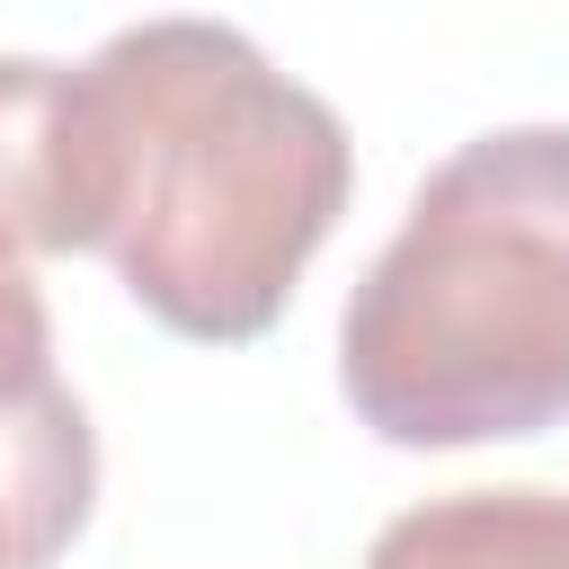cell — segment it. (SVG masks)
Listing matches in <instances>:
<instances>
[{
  "label": "cell",
  "mask_w": 569,
  "mask_h": 569,
  "mask_svg": "<svg viewBox=\"0 0 569 569\" xmlns=\"http://www.w3.org/2000/svg\"><path fill=\"white\" fill-rule=\"evenodd\" d=\"M98 142V258L169 338L249 347L356 196L320 89L222 18H142L80 62Z\"/></svg>",
  "instance_id": "obj_1"
},
{
  "label": "cell",
  "mask_w": 569,
  "mask_h": 569,
  "mask_svg": "<svg viewBox=\"0 0 569 569\" xmlns=\"http://www.w3.org/2000/svg\"><path fill=\"white\" fill-rule=\"evenodd\" d=\"M338 391L400 453L569 418V124H498L436 160L338 320Z\"/></svg>",
  "instance_id": "obj_2"
},
{
  "label": "cell",
  "mask_w": 569,
  "mask_h": 569,
  "mask_svg": "<svg viewBox=\"0 0 569 569\" xmlns=\"http://www.w3.org/2000/svg\"><path fill=\"white\" fill-rule=\"evenodd\" d=\"M0 240L27 258L98 249V142L80 62L0 53Z\"/></svg>",
  "instance_id": "obj_3"
},
{
  "label": "cell",
  "mask_w": 569,
  "mask_h": 569,
  "mask_svg": "<svg viewBox=\"0 0 569 569\" xmlns=\"http://www.w3.org/2000/svg\"><path fill=\"white\" fill-rule=\"evenodd\" d=\"M98 507V427L53 373L0 400V569H53Z\"/></svg>",
  "instance_id": "obj_4"
},
{
  "label": "cell",
  "mask_w": 569,
  "mask_h": 569,
  "mask_svg": "<svg viewBox=\"0 0 569 569\" xmlns=\"http://www.w3.org/2000/svg\"><path fill=\"white\" fill-rule=\"evenodd\" d=\"M365 569H569V489H453L400 507Z\"/></svg>",
  "instance_id": "obj_5"
},
{
  "label": "cell",
  "mask_w": 569,
  "mask_h": 569,
  "mask_svg": "<svg viewBox=\"0 0 569 569\" xmlns=\"http://www.w3.org/2000/svg\"><path fill=\"white\" fill-rule=\"evenodd\" d=\"M53 382V311L27 276V249L0 240V400Z\"/></svg>",
  "instance_id": "obj_6"
}]
</instances>
